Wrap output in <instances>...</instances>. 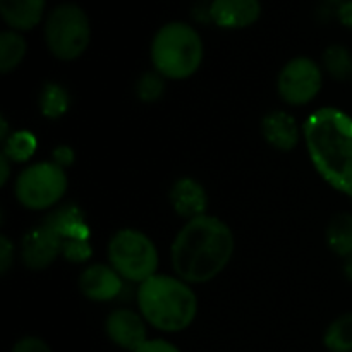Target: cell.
<instances>
[{
  "label": "cell",
  "mask_w": 352,
  "mask_h": 352,
  "mask_svg": "<svg viewBox=\"0 0 352 352\" xmlns=\"http://www.w3.org/2000/svg\"><path fill=\"white\" fill-rule=\"evenodd\" d=\"M260 0H212L210 17L223 30H244L260 19Z\"/></svg>",
  "instance_id": "12"
},
{
  "label": "cell",
  "mask_w": 352,
  "mask_h": 352,
  "mask_svg": "<svg viewBox=\"0 0 352 352\" xmlns=\"http://www.w3.org/2000/svg\"><path fill=\"white\" fill-rule=\"evenodd\" d=\"M165 91V78L158 74L157 71L144 72L136 85V95L141 102L153 103L162 98Z\"/></svg>",
  "instance_id": "23"
},
{
  "label": "cell",
  "mask_w": 352,
  "mask_h": 352,
  "mask_svg": "<svg viewBox=\"0 0 352 352\" xmlns=\"http://www.w3.org/2000/svg\"><path fill=\"white\" fill-rule=\"evenodd\" d=\"M337 16H339V21L344 26L352 30V0H346V2L340 3L339 10H337Z\"/></svg>",
  "instance_id": "29"
},
{
  "label": "cell",
  "mask_w": 352,
  "mask_h": 352,
  "mask_svg": "<svg viewBox=\"0 0 352 352\" xmlns=\"http://www.w3.org/2000/svg\"><path fill=\"white\" fill-rule=\"evenodd\" d=\"M323 67L333 79L344 81L352 72V55L342 45H330L323 52Z\"/></svg>",
  "instance_id": "22"
},
{
  "label": "cell",
  "mask_w": 352,
  "mask_h": 352,
  "mask_svg": "<svg viewBox=\"0 0 352 352\" xmlns=\"http://www.w3.org/2000/svg\"><path fill=\"white\" fill-rule=\"evenodd\" d=\"M38 146V141L34 134L28 133V131H16L10 134L6 141H3V151L2 153L9 158L10 162H17L23 164L28 162L34 155Z\"/></svg>",
  "instance_id": "21"
},
{
  "label": "cell",
  "mask_w": 352,
  "mask_h": 352,
  "mask_svg": "<svg viewBox=\"0 0 352 352\" xmlns=\"http://www.w3.org/2000/svg\"><path fill=\"white\" fill-rule=\"evenodd\" d=\"M38 107H40V112L43 117L58 119L71 107V96L64 86L57 85V82H47L41 88L40 96H38Z\"/></svg>",
  "instance_id": "19"
},
{
  "label": "cell",
  "mask_w": 352,
  "mask_h": 352,
  "mask_svg": "<svg viewBox=\"0 0 352 352\" xmlns=\"http://www.w3.org/2000/svg\"><path fill=\"white\" fill-rule=\"evenodd\" d=\"M205 45L198 31L188 23L172 21L155 33L150 47L153 69L170 81L191 78L201 67Z\"/></svg>",
  "instance_id": "4"
},
{
  "label": "cell",
  "mask_w": 352,
  "mask_h": 352,
  "mask_svg": "<svg viewBox=\"0 0 352 352\" xmlns=\"http://www.w3.org/2000/svg\"><path fill=\"white\" fill-rule=\"evenodd\" d=\"M146 320L141 313L127 308L113 309L105 320V332L110 342L126 351H138L144 342H148Z\"/></svg>",
  "instance_id": "10"
},
{
  "label": "cell",
  "mask_w": 352,
  "mask_h": 352,
  "mask_svg": "<svg viewBox=\"0 0 352 352\" xmlns=\"http://www.w3.org/2000/svg\"><path fill=\"white\" fill-rule=\"evenodd\" d=\"M327 2H330V3H342V2H346V0H327Z\"/></svg>",
  "instance_id": "32"
},
{
  "label": "cell",
  "mask_w": 352,
  "mask_h": 352,
  "mask_svg": "<svg viewBox=\"0 0 352 352\" xmlns=\"http://www.w3.org/2000/svg\"><path fill=\"white\" fill-rule=\"evenodd\" d=\"M261 134L272 148L292 151L301 141V127L294 116L285 110H272L261 119Z\"/></svg>",
  "instance_id": "13"
},
{
  "label": "cell",
  "mask_w": 352,
  "mask_h": 352,
  "mask_svg": "<svg viewBox=\"0 0 352 352\" xmlns=\"http://www.w3.org/2000/svg\"><path fill=\"white\" fill-rule=\"evenodd\" d=\"M14 254H16V250H14L12 241L7 236L0 237V274L2 275L9 274L10 267L14 265Z\"/></svg>",
  "instance_id": "26"
},
{
  "label": "cell",
  "mask_w": 352,
  "mask_h": 352,
  "mask_svg": "<svg viewBox=\"0 0 352 352\" xmlns=\"http://www.w3.org/2000/svg\"><path fill=\"white\" fill-rule=\"evenodd\" d=\"M78 287L79 292L89 301L109 302L122 292L124 278L110 265L95 263L81 272Z\"/></svg>",
  "instance_id": "11"
},
{
  "label": "cell",
  "mask_w": 352,
  "mask_h": 352,
  "mask_svg": "<svg viewBox=\"0 0 352 352\" xmlns=\"http://www.w3.org/2000/svg\"><path fill=\"white\" fill-rule=\"evenodd\" d=\"M93 250L89 239H74L65 241L62 244V256L71 263H85L91 258Z\"/></svg>",
  "instance_id": "24"
},
{
  "label": "cell",
  "mask_w": 352,
  "mask_h": 352,
  "mask_svg": "<svg viewBox=\"0 0 352 352\" xmlns=\"http://www.w3.org/2000/svg\"><path fill=\"white\" fill-rule=\"evenodd\" d=\"M134 352H181L177 346L164 339H151L144 342L143 346Z\"/></svg>",
  "instance_id": "28"
},
{
  "label": "cell",
  "mask_w": 352,
  "mask_h": 352,
  "mask_svg": "<svg viewBox=\"0 0 352 352\" xmlns=\"http://www.w3.org/2000/svg\"><path fill=\"white\" fill-rule=\"evenodd\" d=\"M10 164H12V162H10L6 155H0V186H6L7 182H9Z\"/></svg>",
  "instance_id": "30"
},
{
  "label": "cell",
  "mask_w": 352,
  "mask_h": 352,
  "mask_svg": "<svg viewBox=\"0 0 352 352\" xmlns=\"http://www.w3.org/2000/svg\"><path fill=\"white\" fill-rule=\"evenodd\" d=\"M323 344L330 352H352V313L337 316L327 327Z\"/></svg>",
  "instance_id": "20"
},
{
  "label": "cell",
  "mask_w": 352,
  "mask_h": 352,
  "mask_svg": "<svg viewBox=\"0 0 352 352\" xmlns=\"http://www.w3.org/2000/svg\"><path fill=\"white\" fill-rule=\"evenodd\" d=\"M65 168L54 160L36 162L21 172L14 182V195L23 208L31 212L54 210L67 191Z\"/></svg>",
  "instance_id": "7"
},
{
  "label": "cell",
  "mask_w": 352,
  "mask_h": 352,
  "mask_svg": "<svg viewBox=\"0 0 352 352\" xmlns=\"http://www.w3.org/2000/svg\"><path fill=\"white\" fill-rule=\"evenodd\" d=\"M109 265L127 282L143 284L158 274V250L153 241L138 229H120L107 246Z\"/></svg>",
  "instance_id": "6"
},
{
  "label": "cell",
  "mask_w": 352,
  "mask_h": 352,
  "mask_svg": "<svg viewBox=\"0 0 352 352\" xmlns=\"http://www.w3.org/2000/svg\"><path fill=\"white\" fill-rule=\"evenodd\" d=\"M234 251V232L223 220L198 217L188 220L172 241V270L188 284H205L226 270Z\"/></svg>",
  "instance_id": "1"
},
{
  "label": "cell",
  "mask_w": 352,
  "mask_h": 352,
  "mask_svg": "<svg viewBox=\"0 0 352 352\" xmlns=\"http://www.w3.org/2000/svg\"><path fill=\"white\" fill-rule=\"evenodd\" d=\"M52 160H54L57 165H60L62 168L71 167V165L74 164V160H76L74 150H72L71 146L60 144V146L55 148L54 153H52Z\"/></svg>",
  "instance_id": "27"
},
{
  "label": "cell",
  "mask_w": 352,
  "mask_h": 352,
  "mask_svg": "<svg viewBox=\"0 0 352 352\" xmlns=\"http://www.w3.org/2000/svg\"><path fill=\"white\" fill-rule=\"evenodd\" d=\"M344 272H346V277L352 280V258H347L346 265H344Z\"/></svg>",
  "instance_id": "31"
},
{
  "label": "cell",
  "mask_w": 352,
  "mask_h": 352,
  "mask_svg": "<svg viewBox=\"0 0 352 352\" xmlns=\"http://www.w3.org/2000/svg\"><path fill=\"white\" fill-rule=\"evenodd\" d=\"M43 223L54 229L64 243L74 239H89V227L85 213L76 205L55 206L43 220Z\"/></svg>",
  "instance_id": "16"
},
{
  "label": "cell",
  "mask_w": 352,
  "mask_h": 352,
  "mask_svg": "<svg viewBox=\"0 0 352 352\" xmlns=\"http://www.w3.org/2000/svg\"><path fill=\"white\" fill-rule=\"evenodd\" d=\"M12 352H54L48 347V344L45 340H41L40 337L28 336L23 337V339L17 340L14 344Z\"/></svg>",
  "instance_id": "25"
},
{
  "label": "cell",
  "mask_w": 352,
  "mask_h": 352,
  "mask_svg": "<svg viewBox=\"0 0 352 352\" xmlns=\"http://www.w3.org/2000/svg\"><path fill=\"white\" fill-rule=\"evenodd\" d=\"M28 54V41L21 31L6 30L0 33V72L9 74L23 64Z\"/></svg>",
  "instance_id": "18"
},
{
  "label": "cell",
  "mask_w": 352,
  "mask_h": 352,
  "mask_svg": "<svg viewBox=\"0 0 352 352\" xmlns=\"http://www.w3.org/2000/svg\"><path fill=\"white\" fill-rule=\"evenodd\" d=\"M43 38L48 52L64 62L81 57L91 41V24L78 3H60L48 12L43 26Z\"/></svg>",
  "instance_id": "5"
},
{
  "label": "cell",
  "mask_w": 352,
  "mask_h": 352,
  "mask_svg": "<svg viewBox=\"0 0 352 352\" xmlns=\"http://www.w3.org/2000/svg\"><path fill=\"white\" fill-rule=\"evenodd\" d=\"M170 205L174 212L186 222L206 215L208 195L205 188L192 177H181L170 188Z\"/></svg>",
  "instance_id": "14"
},
{
  "label": "cell",
  "mask_w": 352,
  "mask_h": 352,
  "mask_svg": "<svg viewBox=\"0 0 352 352\" xmlns=\"http://www.w3.org/2000/svg\"><path fill=\"white\" fill-rule=\"evenodd\" d=\"M47 0H0L3 23L14 31H31L41 23Z\"/></svg>",
  "instance_id": "15"
},
{
  "label": "cell",
  "mask_w": 352,
  "mask_h": 352,
  "mask_svg": "<svg viewBox=\"0 0 352 352\" xmlns=\"http://www.w3.org/2000/svg\"><path fill=\"white\" fill-rule=\"evenodd\" d=\"M138 309L148 325L165 333L182 332L198 315L191 284L177 275L157 274L138 287Z\"/></svg>",
  "instance_id": "3"
},
{
  "label": "cell",
  "mask_w": 352,
  "mask_h": 352,
  "mask_svg": "<svg viewBox=\"0 0 352 352\" xmlns=\"http://www.w3.org/2000/svg\"><path fill=\"white\" fill-rule=\"evenodd\" d=\"M309 160L336 191L352 196V117L336 107L309 113L302 126Z\"/></svg>",
  "instance_id": "2"
},
{
  "label": "cell",
  "mask_w": 352,
  "mask_h": 352,
  "mask_svg": "<svg viewBox=\"0 0 352 352\" xmlns=\"http://www.w3.org/2000/svg\"><path fill=\"white\" fill-rule=\"evenodd\" d=\"M325 239L337 256L352 258V213H337L327 226Z\"/></svg>",
  "instance_id": "17"
},
{
  "label": "cell",
  "mask_w": 352,
  "mask_h": 352,
  "mask_svg": "<svg viewBox=\"0 0 352 352\" xmlns=\"http://www.w3.org/2000/svg\"><path fill=\"white\" fill-rule=\"evenodd\" d=\"M64 241L54 229L41 222L40 226L28 230L21 241V260L30 270L38 272L50 267L58 256H62Z\"/></svg>",
  "instance_id": "9"
},
{
  "label": "cell",
  "mask_w": 352,
  "mask_h": 352,
  "mask_svg": "<svg viewBox=\"0 0 352 352\" xmlns=\"http://www.w3.org/2000/svg\"><path fill=\"white\" fill-rule=\"evenodd\" d=\"M323 86V71L313 58L299 55L280 69L277 91L282 102L292 107L308 105L318 96Z\"/></svg>",
  "instance_id": "8"
}]
</instances>
